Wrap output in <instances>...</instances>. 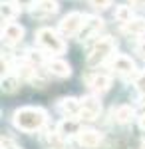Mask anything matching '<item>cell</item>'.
<instances>
[{"mask_svg":"<svg viewBox=\"0 0 145 149\" xmlns=\"http://www.w3.org/2000/svg\"><path fill=\"white\" fill-rule=\"evenodd\" d=\"M48 121V113L42 107H20L12 113V123L16 129H20L24 133H34L40 131Z\"/></svg>","mask_w":145,"mask_h":149,"instance_id":"6da1fadb","label":"cell"},{"mask_svg":"<svg viewBox=\"0 0 145 149\" xmlns=\"http://www.w3.org/2000/svg\"><path fill=\"white\" fill-rule=\"evenodd\" d=\"M115 48H117V44H115V40H113L112 36L96 38V42L91 44L89 54H88V58H86V64H88L89 68H98V66H101L103 62H107V60L113 56Z\"/></svg>","mask_w":145,"mask_h":149,"instance_id":"7a4b0ae2","label":"cell"},{"mask_svg":"<svg viewBox=\"0 0 145 149\" xmlns=\"http://www.w3.org/2000/svg\"><path fill=\"white\" fill-rule=\"evenodd\" d=\"M36 42L44 52L52 54V56H60L66 52V42L62 40V36L52 28H40L36 32Z\"/></svg>","mask_w":145,"mask_h":149,"instance_id":"3957f363","label":"cell"},{"mask_svg":"<svg viewBox=\"0 0 145 149\" xmlns=\"http://www.w3.org/2000/svg\"><path fill=\"white\" fill-rule=\"evenodd\" d=\"M84 22H86V16H82L79 12H70L68 16L62 18V22L58 24V30L64 38H74L82 32Z\"/></svg>","mask_w":145,"mask_h":149,"instance_id":"277c9868","label":"cell"},{"mask_svg":"<svg viewBox=\"0 0 145 149\" xmlns=\"http://www.w3.org/2000/svg\"><path fill=\"white\" fill-rule=\"evenodd\" d=\"M109 70L115 72L117 76H123V78H127V76H135V74H137L135 62L129 56H125V54H117V56H113L112 62H109Z\"/></svg>","mask_w":145,"mask_h":149,"instance_id":"5b68a950","label":"cell"},{"mask_svg":"<svg viewBox=\"0 0 145 149\" xmlns=\"http://www.w3.org/2000/svg\"><path fill=\"white\" fill-rule=\"evenodd\" d=\"M101 111V102L96 95H88L82 100V111H79V121H93L98 119V115Z\"/></svg>","mask_w":145,"mask_h":149,"instance_id":"8992f818","label":"cell"},{"mask_svg":"<svg viewBox=\"0 0 145 149\" xmlns=\"http://www.w3.org/2000/svg\"><path fill=\"white\" fill-rule=\"evenodd\" d=\"M24 38V28L16 22H8L2 26V42L6 46H16Z\"/></svg>","mask_w":145,"mask_h":149,"instance_id":"52a82bcc","label":"cell"},{"mask_svg":"<svg viewBox=\"0 0 145 149\" xmlns=\"http://www.w3.org/2000/svg\"><path fill=\"white\" fill-rule=\"evenodd\" d=\"M86 84L93 93H105L112 88V78L105 74H91V76H86Z\"/></svg>","mask_w":145,"mask_h":149,"instance_id":"ba28073f","label":"cell"},{"mask_svg":"<svg viewBox=\"0 0 145 149\" xmlns=\"http://www.w3.org/2000/svg\"><path fill=\"white\" fill-rule=\"evenodd\" d=\"M103 28V20L98 18V16H86V22H84V28L79 32V40H89V38H98L100 30Z\"/></svg>","mask_w":145,"mask_h":149,"instance_id":"9c48e42d","label":"cell"},{"mask_svg":"<svg viewBox=\"0 0 145 149\" xmlns=\"http://www.w3.org/2000/svg\"><path fill=\"white\" fill-rule=\"evenodd\" d=\"M58 111L64 117H79L82 100H78V97H62L58 102Z\"/></svg>","mask_w":145,"mask_h":149,"instance_id":"30bf717a","label":"cell"},{"mask_svg":"<svg viewBox=\"0 0 145 149\" xmlns=\"http://www.w3.org/2000/svg\"><path fill=\"white\" fill-rule=\"evenodd\" d=\"M79 131H82L79 119H74V117H64L56 127V133L62 139H68V137H72V135H78Z\"/></svg>","mask_w":145,"mask_h":149,"instance_id":"8fae6325","label":"cell"},{"mask_svg":"<svg viewBox=\"0 0 145 149\" xmlns=\"http://www.w3.org/2000/svg\"><path fill=\"white\" fill-rule=\"evenodd\" d=\"M46 70L56 76V78H70L72 76V66L68 64L66 60H60V58H52L46 62Z\"/></svg>","mask_w":145,"mask_h":149,"instance_id":"7c38bea8","label":"cell"},{"mask_svg":"<svg viewBox=\"0 0 145 149\" xmlns=\"http://www.w3.org/2000/svg\"><path fill=\"white\" fill-rule=\"evenodd\" d=\"M78 143L86 149H96L101 143V133L93 131V129H82L78 133Z\"/></svg>","mask_w":145,"mask_h":149,"instance_id":"4fadbf2b","label":"cell"},{"mask_svg":"<svg viewBox=\"0 0 145 149\" xmlns=\"http://www.w3.org/2000/svg\"><path fill=\"white\" fill-rule=\"evenodd\" d=\"M58 2L56 0H38L36 6L32 8V14L36 18H46V16H52L58 12Z\"/></svg>","mask_w":145,"mask_h":149,"instance_id":"5bb4252c","label":"cell"},{"mask_svg":"<svg viewBox=\"0 0 145 149\" xmlns=\"http://www.w3.org/2000/svg\"><path fill=\"white\" fill-rule=\"evenodd\" d=\"M133 117H135V109L131 105H127V103H121V105H117V107L113 109V119H115L117 123H121V125L131 123Z\"/></svg>","mask_w":145,"mask_h":149,"instance_id":"9a60e30c","label":"cell"},{"mask_svg":"<svg viewBox=\"0 0 145 149\" xmlns=\"http://www.w3.org/2000/svg\"><path fill=\"white\" fill-rule=\"evenodd\" d=\"M121 30L127 36H143L145 34V18H133L131 22L123 24Z\"/></svg>","mask_w":145,"mask_h":149,"instance_id":"2e32d148","label":"cell"},{"mask_svg":"<svg viewBox=\"0 0 145 149\" xmlns=\"http://www.w3.org/2000/svg\"><path fill=\"white\" fill-rule=\"evenodd\" d=\"M18 12H20V8L14 4V2H2V22H14V18L18 16Z\"/></svg>","mask_w":145,"mask_h":149,"instance_id":"e0dca14e","label":"cell"},{"mask_svg":"<svg viewBox=\"0 0 145 149\" xmlns=\"http://www.w3.org/2000/svg\"><path fill=\"white\" fill-rule=\"evenodd\" d=\"M113 16H115V20L121 22V26H123V24H127V22L133 20V10H131V6H117Z\"/></svg>","mask_w":145,"mask_h":149,"instance_id":"ac0fdd59","label":"cell"},{"mask_svg":"<svg viewBox=\"0 0 145 149\" xmlns=\"http://www.w3.org/2000/svg\"><path fill=\"white\" fill-rule=\"evenodd\" d=\"M18 80H20V78H18V76H12V74L2 76V92L4 93H14L18 90V84H20Z\"/></svg>","mask_w":145,"mask_h":149,"instance_id":"d6986e66","label":"cell"},{"mask_svg":"<svg viewBox=\"0 0 145 149\" xmlns=\"http://www.w3.org/2000/svg\"><path fill=\"white\" fill-rule=\"evenodd\" d=\"M26 62L32 64V66H42L44 64V54L42 52H36V50H28L26 52Z\"/></svg>","mask_w":145,"mask_h":149,"instance_id":"ffe728a7","label":"cell"},{"mask_svg":"<svg viewBox=\"0 0 145 149\" xmlns=\"http://www.w3.org/2000/svg\"><path fill=\"white\" fill-rule=\"evenodd\" d=\"M133 86H135V90L141 93V95H145V70H143V72H137V74H135Z\"/></svg>","mask_w":145,"mask_h":149,"instance_id":"44dd1931","label":"cell"},{"mask_svg":"<svg viewBox=\"0 0 145 149\" xmlns=\"http://www.w3.org/2000/svg\"><path fill=\"white\" fill-rule=\"evenodd\" d=\"M89 4L93 8H98V10H105V8L112 6V0H89Z\"/></svg>","mask_w":145,"mask_h":149,"instance_id":"7402d4cb","label":"cell"},{"mask_svg":"<svg viewBox=\"0 0 145 149\" xmlns=\"http://www.w3.org/2000/svg\"><path fill=\"white\" fill-rule=\"evenodd\" d=\"M12 2H14L20 10H24V8L28 10V8H34V4H36L38 0H12Z\"/></svg>","mask_w":145,"mask_h":149,"instance_id":"603a6c76","label":"cell"},{"mask_svg":"<svg viewBox=\"0 0 145 149\" xmlns=\"http://www.w3.org/2000/svg\"><path fill=\"white\" fill-rule=\"evenodd\" d=\"M135 52L139 54L141 60H145V40H139V42L135 44Z\"/></svg>","mask_w":145,"mask_h":149,"instance_id":"cb8c5ba5","label":"cell"},{"mask_svg":"<svg viewBox=\"0 0 145 149\" xmlns=\"http://www.w3.org/2000/svg\"><path fill=\"white\" fill-rule=\"evenodd\" d=\"M2 149H20L18 145H14L10 139H2Z\"/></svg>","mask_w":145,"mask_h":149,"instance_id":"d4e9b609","label":"cell"},{"mask_svg":"<svg viewBox=\"0 0 145 149\" xmlns=\"http://www.w3.org/2000/svg\"><path fill=\"white\" fill-rule=\"evenodd\" d=\"M131 4L137 8H145V0H131Z\"/></svg>","mask_w":145,"mask_h":149,"instance_id":"484cf974","label":"cell"},{"mask_svg":"<svg viewBox=\"0 0 145 149\" xmlns=\"http://www.w3.org/2000/svg\"><path fill=\"white\" fill-rule=\"evenodd\" d=\"M48 149H70V147L62 145V143H56V145H52V147H48Z\"/></svg>","mask_w":145,"mask_h":149,"instance_id":"4316f807","label":"cell"},{"mask_svg":"<svg viewBox=\"0 0 145 149\" xmlns=\"http://www.w3.org/2000/svg\"><path fill=\"white\" fill-rule=\"evenodd\" d=\"M139 125H141V129H145V115L139 117Z\"/></svg>","mask_w":145,"mask_h":149,"instance_id":"83f0119b","label":"cell"},{"mask_svg":"<svg viewBox=\"0 0 145 149\" xmlns=\"http://www.w3.org/2000/svg\"><path fill=\"white\" fill-rule=\"evenodd\" d=\"M139 103H141V105L145 107V95H141V97H139Z\"/></svg>","mask_w":145,"mask_h":149,"instance_id":"f1b7e54d","label":"cell"},{"mask_svg":"<svg viewBox=\"0 0 145 149\" xmlns=\"http://www.w3.org/2000/svg\"><path fill=\"white\" fill-rule=\"evenodd\" d=\"M141 149H145V145H143V147H141Z\"/></svg>","mask_w":145,"mask_h":149,"instance_id":"f546056e","label":"cell"}]
</instances>
